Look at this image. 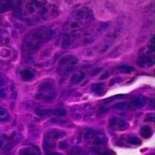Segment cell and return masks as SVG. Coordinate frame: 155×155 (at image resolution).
I'll return each mask as SVG.
<instances>
[{"instance_id":"6da1fadb","label":"cell","mask_w":155,"mask_h":155,"mask_svg":"<svg viewBox=\"0 0 155 155\" xmlns=\"http://www.w3.org/2000/svg\"><path fill=\"white\" fill-rule=\"evenodd\" d=\"M18 15L28 24H36L54 17L57 7L49 2L25 1L18 3Z\"/></svg>"},{"instance_id":"7a4b0ae2","label":"cell","mask_w":155,"mask_h":155,"mask_svg":"<svg viewBox=\"0 0 155 155\" xmlns=\"http://www.w3.org/2000/svg\"><path fill=\"white\" fill-rule=\"evenodd\" d=\"M94 19L93 11L86 7L77 9L65 22L64 25V35L62 38V46L69 48L72 46V38L79 34L83 29L89 25Z\"/></svg>"},{"instance_id":"3957f363","label":"cell","mask_w":155,"mask_h":155,"mask_svg":"<svg viewBox=\"0 0 155 155\" xmlns=\"http://www.w3.org/2000/svg\"><path fill=\"white\" fill-rule=\"evenodd\" d=\"M54 36V30L51 27H39L29 32L23 41V52L27 55L35 54L45 44Z\"/></svg>"},{"instance_id":"277c9868","label":"cell","mask_w":155,"mask_h":155,"mask_svg":"<svg viewBox=\"0 0 155 155\" xmlns=\"http://www.w3.org/2000/svg\"><path fill=\"white\" fill-rule=\"evenodd\" d=\"M109 24L106 22H100L98 24L93 25L89 28L81 31L79 34L72 38V46L77 43L78 45H87L92 43L98 35H100L107 27Z\"/></svg>"},{"instance_id":"5b68a950","label":"cell","mask_w":155,"mask_h":155,"mask_svg":"<svg viewBox=\"0 0 155 155\" xmlns=\"http://www.w3.org/2000/svg\"><path fill=\"white\" fill-rule=\"evenodd\" d=\"M56 95L57 92L55 84L53 81L48 79L45 80L38 85L35 94V98L39 101L50 103L55 99Z\"/></svg>"},{"instance_id":"8992f818","label":"cell","mask_w":155,"mask_h":155,"mask_svg":"<svg viewBox=\"0 0 155 155\" xmlns=\"http://www.w3.org/2000/svg\"><path fill=\"white\" fill-rule=\"evenodd\" d=\"M84 138L86 143L93 145V147H99V146H104L107 143V138L104 133L98 130H89L87 131Z\"/></svg>"},{"instance_id":"52a82bcc","label":"cell","mask_w":155,"mask_h":155,"mask_svg":"<svg viewBox=\"0 0 155 155\" xmlns=\"http://www.w3.org/2000/svg\"><path fill=\"white\" fill-rule=\"evenodd\" d=\"M78 64V59L74 55H66L61 58L57 71L61 75H67L72 73Z\"/></svg>"},{"instance_id":"ba28073f","label":"cell","mask_w":155,"mask_h":155,"mask_svg":"<svg viewBox=\"0 0 155 155\" xmlns=\"http://www.w3.org/2000/svg\"><path fill=\"white\" fill-rule=\"evenodd\" d=\"M65 134L64 132L58 131V130H50L48 131L45 135V143H44V147H45V151L46 154H49L51 153H53V150L55 147V142L58 139H61L63 137H64Z\"/></svg>"},{"instance_id":"9c48e42d","label":"cell","mask_w":155,"mask_h":155,"mask_svg":"<svg viewBox=\"0 0 155 155\" xmlns=\"http://www.w3.org/2000/svg\"><path fill=\"white\" fill-rule=\"evenodd\" d=\"M138 64L141 67L148 68L152 67L154 64V51H153V44L152 43L151 46H148L147 48L143 49L138 58L137 61Z\"/></svg>"},{"instance_id":"30bf717a","label":"cell","mask_w":155,"mask_h":155,"mask_svg":"<svg viewBox=\"0 0 155 155\" xmlns=\"http://www.w3.org/2000/svg\"><path fill=\"white\" fill-rule=\"evenodd\" d=\"M35 114L40 117H46V116H64L66 112L64 109L56 108V109H50V108H41L38 107L35 109Z\"/></svg>"},{"instance_id":"8fae6325","label":"cell","mask_w":155,"mask_h":155,"mask_svg":"<svg viewBox=\"0 0 155 155\" xmlns=\"http://www.w3.org/2000/svg\"><path fill=\"white\" fill-rule=\"evenodd\" d=\"M110 127L117 131H124L128 128V123L124 119L114 117L110 120Z\"/></svg>"},{"instance_id":"7c38bea8","label":"cell","mask_w":155,"mask_h":155,"mask_svg":"<svg viewBox=\"0 0 155 155\" xmlns=\"http://www.w3.org/2000/svg\"><path fill=\"white\" fill-rule=\"evenodd\" d=\"M20 155H41V152L37 146L31 145L23 148L20 151Z\"/></svg>"},{"instance_id":"4fadbf2b","label":"cell","mask_w":155,"mask_h":155,"mask_svg":"<svg viewBox=\"0 0 155 155\" xmlns=\"http://www.w3.org/2000/svg\"><path fill=\"white\" fill-rule=\"evenodd\" d=\"M8 83L5 77L0 74V98H5L7 96Z\"/></svg>"},{"instance_id":"5bb4252c","label":"cell","mask_w":155,"mask_h":155,"mask_svg":"<svg viewBox=\"0 0 155 155\" xmlns=\"http://www.w3.org/2000/svg\"><path fill=\"white\" fill-rule=\"evenodd\" d=\"M92 152L95 155H115L114 153L104 146H99V147H92Z\"/></svg>"},{"instance_id":"9a60e30c","label":"cell","mask_w":155,"mask_h":155,"mask_svg":"<svg viewBox=\"0 0 155 155\" xmlns=\"http://www.w3.org/2000/svg\"><path fill=\"white\" fill-rule=\"evenodd\" d=\"M10 34L5 30L0 29V46H5L10 43Z\"/></svg>"},{"instance_id":"2e32d148","label":"cell","mask_w":155,"mask_h":155,"mask_svg":"<svg viewBox=\"0 0 155 155\" xmlns=\"http://www.w3.org/2000/svg\"><path fill=\"white\" fill-rule=\"evenodd\" d=\"M20 75H21V78L24 81H31V80H33L35 78V74L34 71H32L30 69H23L20 72Z\"/></svg>"},{"instance_id":"e0dca14e","label":"cell","mask_w":155,"mask_h":155,"mask_svg":"<svg viewBox=\"0 0 155 155\" xmlns=\"http://www.w3.org/2000/svg\"><path fill=\"white\" fill-rule=\"evenodd\" d=\"M145 104H146V100L143 96L135 97L132 101V105L135 108H143Z\"/></svg>"},{"instance_id":"ac0fdd59","label":"cell","mask_w":155,"mask_h":155,"mask_svg":"<svg viewBox=\"0 0 155 155\" xmlns=\"http://www.w3.org/2000/svg\"><path fill=\"white\" fill-rule=\"evenodd\" d=\"M85 77V74L84 72H78V73H75L73 77L71 78V84H77L79 83H81Z\"/></svg>"},{"instance_id":"d6986e66","label":"cell","mask_w":155,"mask_h":155,"mask_svg":"<svg viewBox=\"0 0 155 155\" xmlns=\"http://www.w3.org/2000/svg\"><path fill=\"white\" fill-rule=\"evenodd\" d=\"M14 2L9 1H0V13H4L5 11H8L11 9L14 5Z\"/></svg>"},{"instance_id":"ffe728a7","label":"cell","mask_w":155,"mask_h":155,"mask_svg":"<svg viewBox=\"0 0 155 155\" xmlns=\"http://www.w3.org/2000/svg\"><path fill=\"white\" fill-rule=\"evenodd\" d=\"M92 90L97 95H103L104 94V92H105L103 84H94L92 86Z\"/></svg>"},{"instance_id":"44dd1931","label":"cell","mask_w":155,"mask_h":155,"mask_svg":"<svg viewBox=\"0 0 155 155\" xmlns=\"http://www.w3.org/2000/svg\"><path fill=\"white\" fill-rule=\"evenodd\" d=\"M141 134L143 135V137L148 139V138H150L152 136L153 132H152V130H151V128L149 126H143L141 129Z\"/></svg>"},{"instance_id":"7402d4cb","label":"cell","mask_w":155,"mask_h":155,"mask_svg":"<svg viewBox=\"0 0 155 155\" xmlns=\"http://www.w3.org/2000/svg\"><path fill=\"white\" fill-rule=\"evenodd\" d=\"M10 115L8 114V112L3 108V107H0V121L1 122H5V121H7L9 119Z\"/></svg>"},{"instance_id":"603a6c76","label":"cell","mask_w":155,"mask_h":155,"mask_svg":"<svg viewBox=\"0 0 155 155\" xmlns=\"http://www.w3.org/2000/svg\"><path fill=\"white\" fill-rule=\"evenodd\" d=\"M69 155H87V153H84L82 149L76 147V148H73L69 152Z\"/></svg>"},{"instance_id":"cb8c5ba5","label":"cell","mask_w":155,"mask_h":155,"mask_svg":"<svg viewBox=\"0 0 155 155\" xmlns=\"http://www.w3.org/2000/svg\"><path fill=\"white\" fill-rule=\"evenodd\" d=\"M123 73H125V74H130V73H132L134 69V67H132V66H130V65H122V66H120V68H119Z\"/></svg>"},{"instance_id":"d4e9b609","label":"cell","mask_w":155,"mask_h":155,"mask_svg":"<svg viewBox=\"0 0 155 155\" xmlns=\"http://www.w3.org/2000/svg\"><path fill=\"white\" fill-rule=\"evenodd\" d=\"M128 143L132 145H139L141 144V140L137 137H131L128 139Z\"/></svg>"},{"instance_id":"484cf974","label":"cell","mask_w":155,"mask_h":155,"mask_svg":"<svg viewBox=\"0 0 155 155\" xmlns=\"http://www.w3.org/2000/svg\"><path fill=\"white\" fill-rule=\"evenodd\" d=\"M67 146H68V144H67L66 142H61L59 147H60L61 149H65V148H67Z\"/></svg>"}]
</instances>
